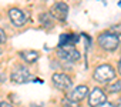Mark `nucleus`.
Segmentation results:
<instances>
[{
    "label": "nucleus",
    "mask_w": 121,
    "mask_h": 107,
    "mask_svg": "<svg viewBox=\"0 0 121 107\" xmlns=\"http://www.w3.org/2000/svg\"><path fill=\"white\" fill-rule=\"evenodd\" d=\"M120 41H118V36L107 31V33H103L98 36V46L103 47L104 50L107 51H114L117 47H118Z\"/></svg>",
    "instance_id": "f257e3e1"
},
{
    "label": "nucleus",
    "mask_w": 121,
    "mask_h": 107,
    "mask_svg": "<svg viewBox=\"0 0 121 107\" xmlns=\"http://www.w3.org/2000/svg\"><path fill=\"white\" fill-rule=\"evenodd\" d=\"M115 77V70L110 64H101L94 70V79L101 83H107Z\"/></svg>",
    "instance_id": "f03ea898"
},
{
    "label": "nucleus",
    "mask_w": 121,
    "mask_h": 107,
    "mask_svg": "<svg viewBox=\"0 0 121 107\" xmlns=\"http://www.w3.org/2000/svg\"><path fill=\"white\" fill-rule=\"evenodd\" d=\"M10 80L17 84H23V83H27L31 80V74L24 66L17 64V66H14V69L10 73Z\"/></svg>",
    "instance_id": "7ed1b4c3"
},
{
    "label": "nucleus",
    "mask_w": 121,
    "mask_h": 107,
    "mask_svg": "<svg viewBox=\"0 0 121 107\" xmlns=\"http://www.w3.org/2000/svg\"><path fill=\"white\" fill-rule=\"evenodd\" d=\"M58 57H61L64 62H77L80 59V53L74 49L73 44H64V46H60L58 49Z\"/></svg>",
    "instance_id": "20e7f679"
},
{
    "label": "nucleus",
    "mask_w": 121,
    "mask_h": 107,
    "mask_svg": "<svg viewBox=\"0 0 121 107\" xmlns=\"http://www.w3.org/2000/svg\"><path fill=\"white\" fill-rule=\"evenodd\" d=\"M50 13L54 19H57L58 22H66L67 14H69V6L64 2H57L51 6Z\"/></svg>",
    "instance_id": "39448f33"
},
{
    "label": "nucleus",
    "mask_w": 121,
    "mask_h": 107,
    "mask_svg": "<svg viewBox=\"0 0 121 107\" xmlns=\"http://www.w3.org/2000/svg\"><path fill=\"white\" fill-rule=\"evenodd\" d=\"M51 80H53V84L57 89H60V90H69L73 86L71 79L67 74H64V73H54Z\"/></svg>",
    "instance_id": "423d86ee"
},
{
    "label": "nucleus",
    "mask_w": 121,
    "mask_h": 107,
    "mask_svg": "<svg viewBox=\"0 0 121 107\" xmlns=\"http://www.w3.org/2000/svg\"><path fill=\"white\" fill-rule=\"evenodd\" d=\"M104 101H107L105 93H104L100 87L93 89V91H91L90 96H88V106H90V107H97V106L103 104Z\"/></svg>",
    "instance_id": "0eeeda50"
},
{
    "label": "nucleus",
    "mask_w": 121,
    "mask_h": 107,
    "mask_svg": "<svg viewBox=\"0 0 121 107\" xmlns=\"http://www.w3.org/2000/svg\"><path fill=\"white\" fill-rule=\"evenodd\" d=\"M9 17H10V22L14 24V26H17V27H22V26H24V23H26V16H24V13L20 10V9H16V7H12L10 10H9Z\"/></svg>",
    "instance_id": "6e6552de"
},
{
    "label": "nucleus",
    "mask_w": 121,
    "mask_h": 107,
    "mask_svg": "<svg viewBox=\"0 0 121 107\" xmlns=\"http://www.w3.org/2000/svg\"><path fill=\"white\" fill-rule=\"evenodd\" d=\"M87 94H88V87L83 84V86H77V87L69 94V98L76 100V101H81L83 98H86Z\"/></svg>",
    "instance_id": "1a4fd4ad"
},
{
    "label": "nucleus",
    "mask_w": 121,
    "mask_h": 107,
    "mask_svg": "<svg viewBox=\"0 0 121 107\" xmlns=\"http://www.w3.org/2000/svg\"><path fill=\"white\" fill-rule=\"evenodd\" d=\"M20 56L27 63H34L39 59V53L36 50H24V51H20Z\"/></svg>",
    "instance_id": "9d476101"
},
{
    "label": "nucleus",
    "mask_w": 121,
    "mask_h": 107,
    "mask_svg": "<svg viewBox=\"0 0 121 107\" xmlns=\"http://www.w3.org/2000/svg\"><path fill=\"white\" fill-rule=\"evenodd\" d=\"M77 41H78V36L77 34H61V37H60V46L76 44Z\"/></svg>",
    "instance_id": "9b49d317"
},
{
    "label": "nucleus",
    "mask_w": 121,
    "mask_h": 107,
    "mask_svg": "<svg viewBox=\"0 0 121 107\" xmlns=\"http://www.w3.org/2000/svg\"><path fill=\"white\" fill-rule=\"evenodd\" d=\"M53 20H54V17L51 16V13H41L40 14V23L46 29H50L53 26Z\"/></svg>",
    "instance_id": "f8f14e48"
},
{
    "label": "nucleus",
    "mask_w": 121,
    "mask_h": 107,
    "mask_svg": "<svg viewBox=\"0 0 121 107\" xmlns=\"http://www.w3.org/2000/svg\"><path fill=\"white\" fill-rule=\"evenodd\" d=\"M61 104H63L64 107H80L78 101L71 100V98H69V97H64V98L61 100Z\"/></svg>",
    "instance_id": "ddd939ff"
},
{
    "label": "nucleus",
    "mask_w": 121,
    "mask_h": 107,
    "mask_svg": "<svg viewBox=\"0 0 121 107\" xmlns=\"http://www.w3.org/2000/svg\"><path fill=\"white\" fill-rule=\"evenodd\" d=\"M120 90H121V83L120 81H115V83H112V84L108 86V91L110 93H118Z\"/></svg>",
    "instance_id": "4468645a"
},
{
    "label": "nucleus",
    "mask_w": 121,
    "mask_h": 107,
    "mask_svg": "<svg viewBox=\"0 0 121 107\" xmlns=\"http://www.w3.org/2000/svg\"><path fill=\"white\" fill-rule=\"evenodd\" d=\"M108 31L112 33V34H115V36H121V24H114V26H111Z\"/></svg>",
    "instance_id": "2eb2a0df"
},
{
    "label": "nucleus",
    "mask_w": 121,
    "mask_h": 107,
    "mask_svg": "<svg viewBox=\"0 0 121 107\" xmlns=\"http://www.w3.org/2000/svg\"><path fill=\"white\" fill-rule=\"evenodd\" d=\"M6 43V34H4V31L0 29V44H4Z\"/></svg>",
    "instance_id": "dca6fc26"
},
{
    "label": "nucleus",
    "mask_w": 121,
    "mask_h": 107,
    "mask_svg": "<svg viewBox=\"0 0 121 107\" xmlns=\"http://www.w3.org/2000/svg\"><path fill=\"white\" fill-rule=\"evenodd\" d=\"M98 107H115V106H114L112 103H108V101H104V103H103V104H100Z\"/></svg>",
    "instance_id": "f3484780"
},
{
    "label": "nucleus",
    "mask_w": 121,
    "mask_h": 107,
    "mask_svg": "<svg viewBox=\"0 0 121 107\" xmlns=\"http://www.w3.org/2000/svg\"><path fill=\"white\" fill-rule=\"evenodd\" d=\"M0 107H13L10 103H7V101H2L0 103Z\"/></svg>",
    "instance_id": "a211bd4d"
},
{
    "label": "nucleus",
    "mask_w": 121,
    "mask_h": 107,
    "mask_svg": "<svg viewBox=\"0 0 121 107\" xmlns=\"http://www.w3.org/2000/svg\"><path fill=\"white\" fill-rule=\"evenodd\" d=\"M118 73H120V76H121V60L118 62Z\"/></svg>",
    "instance_id": "6ab92c4d"
},
{
    "label": "nucleus",
    "mask_w": 121,
    "mask_h": 107,
    "mask_svg": "<svg viewBox=\"0 0 121 107\" xmlns=\"http://www.w3.org/2000/svg\"><path fill=\"white\" fill-rule=\"evenodd\" d=\"M118 107H121V97L118 98Z\"/></svg>",
    "instance_id": "aec40b11"
},
{
    "label": "nucleus",
    "mask_w": 121,
    "mask_h": 107,
    "mask_svg": "<svg viewBox=\"0 0 121 107\" xmlns=\"http://www.w3.org/2000/svg\"><path fill=\"white\" fill-rule=\"evenodd\" d=\"M0 54H2V50H0Z\"/></svg>",
    "instance_id": "412c9836"
}]
</instances>
